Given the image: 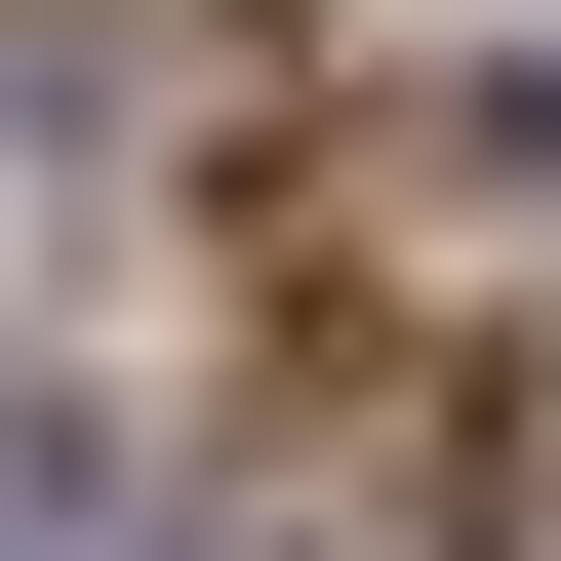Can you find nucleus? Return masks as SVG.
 Here are the masks:
<instances>
[{
	"instance_id": "1",
	"label": "nucleus",
	"mask_w": 561,
	"mask_h": 561,
	"mask_svg": "<svg viewBox=\"0 0 561 561\" xmlns=\"http://www.w3.org/2000/svg\"><path fill=\"white\" fill-rule=\"evenodd\" d=\"M0 561H121V481H81V442H0Z\"/></svg>"
}]
</instances>
